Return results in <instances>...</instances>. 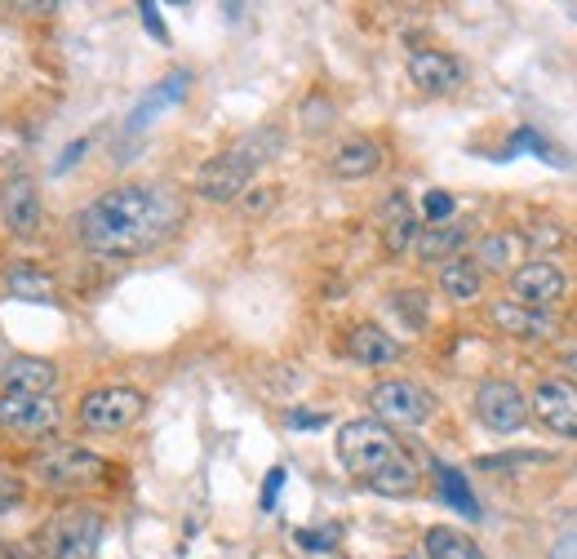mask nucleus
<instances>
[{
	"label": "nucleus",
	"instance_id": "obj_1",
	"mask_svg": "<svg viewBox=\"0 0 577 559\" xmlns=\"http://www.w3.org/2000/svg\"><path fill=\"white\" fill-rule=\"evenodd\" d=\"M187 218V204L165 182H120L76 213V235L90 253L134 257L165 244Z\"/></svg>",
	"mask_w": 577,
	"mask_h": 559
},
{
	"label": "nucleus",
	"instance_id": "obj_2",
	"mask_svg": "<svg viewBox=\"0 0 577 559\" xmlns=\"http://www.w3.org/2000/svg\"><path fill=\"white\" fill-rule=\"evenodd\" d=\"M280 147H284L280 129H253V134H244L240 143H231L227 151H218L213 160L200 165V173H196V196H200V200H213V204L240 200V196L249 191L253 173H258L266 160H275Z\"/></svg>",
	"mask_w": 577,
	"mask_h": 559
},
{
	"label": "nucleus",
	"instance_id": "obj_3",
	"mask_svg": "<svg viewBox=\"0 0 577 559\" xmlns=\"http://www.w3.org/2000/svg\"><path fill=\"white\" fill-rule=\"evenodd\" d=\"M400 453H405L400 440H396L391 426L378 422V418H352V422L338 431V462H343L352 475H360L365 484H369L378 471H387Z\"/></svg>",
	"mask_w": 577,
	"mask_h": 559
},
{
	"label": "nucleus",
	"instance_id": "obj_4",
	"mask_svg": "<svg viewBox=\"0 0 577 559\" xmlns=\"http://www.w3.org/2000/svg\"><path fill=\"white\" fill-rule=\"evenodd\" d=\"M103 515L94 506H67L50 515L36 532V546L45 559H94L103 546Z\"/></svg>",
	"mask_w": 577,
	"mask_h": 559
},
{
	"label": "nucleus",
	"instance_id": "obj_5",
	"mask_svg": "<svg viewBox=\"0 0 577 559\" xmlns=\"http://www.w3.org/2000/svg\"><path fill=\"white\" fill-rule=\"evenodd\" d=\"M28 471L36 475V484H45L54 493H76L107 475V457H98L94 449H81V444H50V449L32 453Z\"/></svg>",
	"mask_w": 577,
	"mask_h": 559
},
{
	"label": "nucleus",
	"instance_id": "obj_6",
	"mask_svg": "<svg viewBox=\"0 0 577 559\" xmlns=\"http://www.w3.org/2000/svg\"><path fill=\"white\" fill-rule=\"evenodd\" d=\"M369 409L378 422H396V426H422L436 413V395L422 382L409 378H387L369 391Z\"/></svg>",
	"mask_w": 577,
	"mask_h": 559
},
{
	"label": "nucleus",
	"instance_id": "obj_7",
	"mask_svg": "<svg viewBox=\"0 0 577 559\" xmlns=\"http://www.w3.org/2000/svg\"><path fill=\"white\" fill-rule=\"evenodd\" d=\"M147 409V395L134 387H98L81 400V426L98 431V435H116L129 431Z\"/></svg>",
	"mask_w": 577,
	"mask_h": 559
},
{
	"label": "nucleus",
	"instance_id": "obj_8",
	"mask_svg": "<svg viewBox=\"0 0 577 559\" xmlns=\"http://www.w3.org/2000/svg\"><path fill=\"white\" fill-rule=\"evenodd\" d=\"M506 285H511V303L533 307V312H550V307L564 303V294H568V275H564L555 262L533 257V262H520V266L506 275Z\"/></svg>",
	"mask_w": 577,
	"mask_h": 559
},
{
	"label": "nucleus",
	"instance_id": "obj_9",
	"mask_svg": "<svg viewBox=\"0 0 577 559\" xmlns=\"http://www.w3.org/2000/svg\"><path fill=\"white\" fill-rule=\"evenodd\" d=\"M528 413L559 440H577V382L573 378H546L537 382Z\"/></svg>",
	"mask_w": 577,
	"mask_h": 559
},
{
	"label": "nucleus",
	"instance_id": "obj_10",
	"mask_svg": "<svg viewBox=\"0 0 577 559\" xmlns=\"http://www.w3.org/2000/svg\"><path fill=\"white\" fill-rule=\"evenodd\" d=\"M475 413H480V422H484L489 431L511 435V431L524 426V418H528V400H524V391H520L515 382L489 378V382H480V391H475Z\"/></svg>",
	"mask_w": 577,
	"mask_h": 559
},
{
	"label": "nucleus",
	"instance_id": "obj_11",
	"mask_svg": "<svg viewBox=\"0 0 577 559\" xmlns=\"http://www.w3.org/2000/svg\"><path fill=\"white\" fill-rule=\"evenodd\" d=\"M0 426L19 435H50L59 426V404L54 395H28V391H6L0 395Z\"/></svg>",
	"mask_w": 577,
	"mask_h": 559
},
{
	"label": "nucleus",
	"instance_id": "obj_12",
	"mask_svg": "<svg viewBox=\"0 0 577 559\" xmlns=\"http://www.w3.org/2000/svg\"><path fill=\"white\" fill-rule=\"evenodd\" d=\"M0 209H6V226L19 240H32L41 231V191H36V182L28 173L6 182V191H0Z\"/></svg>",
	"mask_w": 577,
	"mask_h": 559
},
{
	"label": "nucleus",
	"instance_id": "obj_13",
	"mask_svg": "<svg viewBox=\"0 0 577 559\" xmlns=\"http://www.w3.org/2000/svg\"><path fill=\"white\" fill-rule=\"evenodd\" d=\"M378 235H382V249L391 257H400V253L413 249V240H418V209H413V200L405 191H391L382 200V209H378Z\"/></svg>",
	"mask_w": 577,
	"mask_h": 559
},
{
	"label": "nucleus",
	"instance_id": "obj_14",
	"mask_svg": "<svg viewBox=\"0 0 577 559\" xmlns=\"http://www.w3.org/2000/svg\"><path fill=\"white\" fill-rule=\"evenodd\" d=\"M409 81L422 94H453L462 85V67L444 50H418V54H409Z\"/></svg>",
	"mask_w": 577,
	"mask_h": 559
},
{
	"label": "nucleus",
	"instance_id": "obj_15",
	"mask_svg": "<svg viewBox=\"0 0 577 559\" xmlns=\"http://www.w3.org/2000/svg\"><path fill=\"white\" fill-rule=\"evenodd\" d=\"M489 320L506 334V338H520V342H537V338H550L555 334V316L550 312H533V307H520L511 298L493 303L489 307Z\"/></svg>",
	"mask_w": 577,
	"mask_h": 559
},
{
	"label": "nucleus",
	"instance_id": "obj_16",
	"mask_svg": "<svg viewBox=\"0 0 577 559\" xmlns=\"http://www.w3.org/2000/svg\"><path fill=\"white\" fill-rule=\"evenodd\" d=\"M187 89H191V72H182V67H178V72H169V76H165V81H160L156 89H147V94L138 98V107L129 112V134L147 129V125H151V120H156L160 112L178 107V103L187 98Z\"/></svg>",
	"mask_w": 577,
	"mask_h": 559
},
{
	"label": "nucleus",
	"instance_id": "obj_17",
	"mask_svg": "<svg viewBox=\"0 0 577 559\" xmlns=\"http://www.w3.org/2000/svg\"><path fill=\"white\" fill-rule=\"evenodd\" d=\"M524 257V235L520 231H489L475 240V266L480 271H497V275H511Z\"/></svg>",
	"mask_w": 577,
	"mask_h": 559
},
{
	"label": "nucleus",
	"instance_id": "obj_18",
	"mask_svg": "<svg viewBox=\"0 0 577 559\" xmlns=\"http://www.w3.org/2000/svg\"><path fill=\"white\" fill-rule=\"evenodd\" d=\"M347 356H352L356 365L378 369V365H396V360L405 356V347H400L391 334H382L378 325H356V329L347 334Z\"/></svg>",
	"mask_w": 577,
	"mask_h": 559
},
{
	"label": "nucleus",
	"instance_id": "obj_19",
	"mask_svg": "<svg viewBox=\"0 0 577 559\" xmlns=\"http://www.w3.org/2000/svg\"><path fill=\"white\" fill-rule=\"evenodd\" d=\"M59 387V365L41 356H14L6 365V391H28V395H54Z\"/></svg>",
	"mask_w": 577,
	"mask_h": 559
},
{
	"label": "nucleus",
	"instance_id": "obj_20",
	"mask_svg": "<svg viewBox=\"0 0 577 559\" xmlns=\"http://www.w3.org/2000/svg\"><path fill=\"white\" fill-rule=\"evenodd\" d=\"M334 173L338 178H347V182H356V178H369V173H378V165H382V147L374 143V138H347L338 151H334Z\"/></svg>",
	"mask_w": 577,
	"mask_h": 559
},
{
	"label": "nucleus",
	"instance_id": "obj_21",
	"mask_svg": "<svg viewBox=\"0 0 577 559\" xmlns=\"http://www.w3.org/2000/svg\"><path fill=\"white\" fill-rule=\"evenodd\" d=\"M484 289V271L471 262V257H449L440 266V294L453 298V303H475Z\"/></svg>",
	"mask_w": 577,
	"mask_h": 559
},
{
	"label": "nucleus",
	"instance_id": "obj_22",
	"mask_svg": "<svg viewBox=\"0 0 577 559\" xmlns=\"http://www.w3.org/2000/svg\"><path fill=\"white\" fill-rule=\"evenodd\" d=\"M466 244V226L462 222H440V226H422L418 231V240H413V249H418V257L422 262H449V257H458V249Z\"/></svg>",
	"mask_w": 577,
	"mask_h": 559
},
{
	"label": "nucleus",
	"instance_id": "obj_23",
	"mask_svg": "<svg viewBox=\"0 0 577 559\" xmlns=\"http://www.w3.org/2000/svg\"><path fill=\"white\" fill-rule=\"evenodd\" d=\"M422 546H427V559H489L475 546V537L458 532L453 524H431L427 537H422Z\"/></svg>",
	"mask_w": 577,
	"mask_h": 559
},
{
	"label": "nucleus",
	"instance_id": "obj_24",
	"mask_svg": "<svg viewBox=\"0 0 577 559\" xmlns=\"http://www.w3.org/2000/svg\"><path fill=\"white\" fill-rule=\"evenodd\" d=\"M6 285H10V294L23 298V303H54V298H59L54 275L41 271V266H32V262L10 266V271H6Z\"/></svg>",
	"mask_w": 577,
	"mask_h": 559
},
{
	"label": "nucleus",
	"instance_id": "obj_25",
	"mask_svg": "<svg viewBox=\"0 0 577 559\" xmlns=\"http://www.w3.org/2000/svg\"><path fill=\"white\" fill-rule=\"evenodd\" d=\"M418 479H422L418 462H413L409 453H400L387 471H378V475L369 479V488H374V493H382V497H409V493H418Z\"/></svg>",
	"mask_w": 577,
	"mask_h": 559
},
{
	"label": "nucleus",
	"instance_id": "obj_26",
	"mask_svg": "<svg viewBox=\"0 0 577 559\" xmlns=\"http://www.w3.org/2000/svg\"><path fill=\"white\" fill-rule=\"evenodd\" d=\"M436 484H440V497L458 510V515H466V519H480L484 510H480V502H475V493H471V484H466V475L458 471V466H436Z\"/></svg>",
	"mask_w": 577,
	"mask_h": 559
},
{
	"label": "nucleus",
	"instance_id": "obj_27",
	"mask_svg": "<svg viewBox=\"0 0 577 559\" xmlns=\"http://www.w3.org/2000/svg\"><path fill=\"white\" fill-rule=\"evenodd\" d=\"M391 307L400 312V320H405L409 329H422V325H427V294H422V289H405V294H396Z\"/></svg>",
	"mask_w": 577,
	"mask_h": 559
},
{
	"label": "nucleus",
	"instance_id": "obj_28",
	"mask_svg": "<svg viewBox=\"0 0 577 559\" xmlns=\"http://www.w3.org/2000/svg\"><path fill=\"white\" fill-rule=\"evenodd\" d=\"M520 147L537 151V156H542L546 165H568V160H564V156H559V151H555V147H550V143H546V138H542L537 129H520V134L511 138V147H506V151H520Z\"/></svg>",
	"mask_w": 577,
	"mask_h": 559
},
{
	"label": "nucleus",
	"instance_id": "obj_29",
	"mask_svg": "<svg viewBox=\"0 0 577 559\" xmlns=\"http://www.w3.org/2000/svg\"><path fill=\"white\" fill-rule=\"evenodd\" d=\"M329 120H334V103H329V98H307V103H303V129L321 134Z\"/></svg>",
	"mask_w": 577,
	"mask_h": 559
},
{
	"label": "nucleus",
	"instance_id": "obj_30",
	"mask_svg": "<svg viewBox=\"0 0 577 559\" xmlns=\"http://www.w3.org/2000/svg\"><path fill=\"white\" fill-rule=\"evenodd\" d=\"M422 213H427L431 226L449 222V218H453V196H449V191H427V196H422Z\"/></svg>",
	"mask_w": 577,
	"mask_h": 559
},
{
	"label": "nucleus",
	"instance_id": "obj_31",
	"mask_svg": "<svg viewBox=\"0 0 577 559\" xmlns=\"http://www.w3.org/2000/svg\"><path fill=\"white\" fill-rule=\"evenodd\" d=\"M275 191H280V187H249V191L240 196V209H244L249 218H262V213L275 204Z\"/></svg>",
	"mask_w": 577,
	"mask_h": 559
},
{
	"label": "nucleus",
	"instance_id": "obj_32",
	"mask_svg": "<svg viewBox=\"0 0 577 559\" xmlns=\"http://www.w3.org/2000/svg\"><path fill=\"white\" fill-rule=\"evenodd\" d=\"M294 541H298L303 550H334L338 528H298V532H294Z\"/></svg>",
	"mask_w": 577,
	"mask_h": 559
},
{
	"label": "nucleus",
	"instance_id": "obj_33",
	"mask_svg": "<svg viewBox=\"0 0 577 559\" xmlns=\"http://www.w3.org/2000/svg\"><path fill=\"white\" fill-rule=\"evenodd\" d=\"M524 462H550V453H502V457H480V471H502V466H524Z\"/></svg>",
	"mask_w": 577,
	"mask_h": 559
},
{
	"label": "nucleus",
	"instance_id": "obj_34",
	"mask_svg": "<svg viewBox=\"0 0 577 559\" xmlns=\"http://www.w3.org/2000/svg\"><path fill=\"white\" fill-rule=\"evenodd\" d=\"M14 502H23V479L10 475V471H0V510H10Z\"/></svg>",
	"mask_w": 577,
	"mask_h": 559
},
{
	"label": "nucleus",
	"instance_id": "obj_35",
	"mask_svg": "<svg viewBox=\"0 0 577 559\" xmlns=\"http://www.w3.org/2000/svg\"><path fill=\"white\" fill-rule=\"evenodd\" d=\"M284 466H271L266 471V484H262V510H275V497H280V488H284Z\"/></svg>",
	"mask_w": 577,
	"mask_h": 559
},
{
	"label": "nucleus",
	"instance_id": "obj_36",
	"mask_svg": "<svg viewBox=\"0 0 577 559\" xmlns=\"http://www.w3.org/2000/svg\"><path fill=\"white\" fill-rule=\"evenodd\" d=\"M138 14H143V28H147L156 41H169V32H165V23H160V10L151 6V0H143V6H138Z\"/></svg>",
	"mask_w": 577,
	"mask_h": 559
},
{
	"label": "nucleus",
	"instance_id": "obj_37",
	"mask_svg": "<svg viewBox=\"0 0 577 559\" xmlns=\"http://www.w3.org/2000/svg\"><path fill=\"white\" fill-rule=\"evenodd\" d=\"M294 431H316V426H325V413H307V409H288V418H284Z\"/></svg>",
	"mask_w": 577,
	"mask_h": 559
},
{
	"label": "nucleus",
	"instance_id": "obj_38",
	"mask_svg": "<svg viewBox=\"0 0 577 559\" xmlns=\"http://www.w3.org/2000/svg\"><path fill=\"white\" fill-rule=\"evenodd\" d=\"M546 559H577V532L555 537V546H550V555H546Z\"/></svg>",
	"mask_w": 577,
	"mask_h": 559
},
{
	"label": "nucleus",
	"instance_id": "obj_39",
	"mask_svg": "<svg viewBox=\"0 0 577 559\" xmlns=\"http://www.w3.org/2000/svg\"><path fill=\"white\" fill-rule=\"evenodd\" d=\"M81 151H90V138H76V143H72V147H67V151H63V160H59V165H54V169H59V173H63V169H72V165H76V160H81Z\"/></svg>",
	"mask_w": 577,
	"mask_h": 559
},
{
	"label": "nucleus",
	"instance_id": "obj_40",
	"mask_svg": "<svg viewBox=\"0 0 577 559\" xmlns=\"http://www.w3.org/2000/svg\"><path fill=\"white\" fill-rule=\"evenodd\" d=\"M564 369H568V373H577V342L564 351Z\"/></svg>",
	"mask_w": 577,
	"mask_h": 559
},
{
	"label": "nucleus",
	"instance_id": "obj_41",
	"mask_svg": "<svg viewBox=\"0 0 577 559\" xmlns=\"http://www.w3.org/2000/svg\"><path fill=\"white\" fill-rule=\"evenodd\" d=\"M10 360H14V356L6 351V342H0V378H6V365H10Z\"/></svg>",
	"mask_w": 577,
	"mask_h": 559
}]
</instances>
